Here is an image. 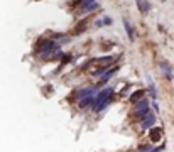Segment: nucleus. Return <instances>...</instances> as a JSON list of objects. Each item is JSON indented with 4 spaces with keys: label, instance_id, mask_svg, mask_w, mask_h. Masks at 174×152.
<instances>
[{
    "label": "nucleus",
    "instance_id": "nucleus-1",
    "mask_svg": "<svg viewBox=\"0 0 174 152\" xmlns=\"http://www.w3.org/2000/svg\"><path fill=\"white\" fill-rule=\"evenodd\" d=\"M112 93H113V88H105V90L98 91V95L95 96V100H93V103H91V108H93L95 111H102L103 108H106L108 103H110Z\"/></svg>",
    "mask_w": 174,
    "mask_h": 152
},
{
    "label": "nucleus",
    "instance_id": "nucleus-7",
    "mask_svg": "<svg viewBox=\"0 0 174 152\" xmlns=\"http://www.w3.org/2000/svg\"><path fill=\"white\" fill-rule=\"evenodd\" d=\"M162 139V129H152L151 130V142H159Z\"/></svg>",
    "mask_w": 174,
    "mask_h": 152
},
{
    "label": "nucleus",
    "instance_id": "nucleus-12",
    "mask_svg": "<svg viewBox=\"0 0 174 152\" xmlns=\"http://www.w3.org/2000/svg\"><path fill=\"white\" fill-rule=\"evenodd\" d=\"M102 24L103 25H112V17H103L102 19Z\"/></svg>",
    "mask_w": 174,
    "mask_h": 152
},
{
    "label": "nucleus",
    "instance_id": "nucleus-3",
    "mask_svg": "<svg viewBox=\"0 0 174 152\" xmlns=\"http://www.w3.org/2000/svg\"><path fill=\"white\" fill-rule=\"evenodd\" d=\"M98 7V0H83L81 5H79V14H88L91 10H95Z\"/></svg>",
    "mask_w": 174,
    "mask_h": 152
},
{
    "label": "nucleus",
    "instance_id": "nucleus-4",
    "mask_svg": "<svg viewBox=\"0 0 174 152\" xmlns=\"http://www.w3.org/2000/svg\"><path fill=\"white\" fill-rule=\"evenodd\" d=\"M154 123H155V115L152 113V111H149V113L145 115L144 118L140 120V125H142V129H144V130H147V129H151V127H152Z\"/></svg>",
    "mask_w": 174,
    "mask_h": 152
},
{
    "label": "nucleus",
    "instance_id": "nucleus-10",
    "mask_svg": "<svg viewBox=\"0 0 174 152\" xmlns=\"http://www.w3.org/2000/svg\"><path fill=\"white\" fill-rule=\"evenodd\" d=\"M142 96H144V90H139V91H135V93L130 96V101H132V103H137V101L142 100Z\"/></svg>",
    "mask_w": 174,
    "mask_h": 152
},
{
    "label": "nucleus",
    "instance_id": "nucleus-9",
    "mask_svg": "<svg viewBox=\"0 0 174 152\" xmlns=\"http://www.w3.org/2000/svg\"><path fill=\"white\" fill-rule=\"evenodd\" d=\"M137 5H139V9H140V12L142 14H145V12H149V9H151V5L147 3V2H144V0H135Z\"/></svg>",
    "mask_w": 174,
    "mask_h": 152
},
{
    "label": "nucleus",
    "instance_id": "nucleus-5",
    "mask_svg": "<svg viewBox=\"0 0 174 152\" xmlns=\"http://www.w3.org/2000/svg\"><path fill=\"white\" fill-rule=\"evenodd\" d=\"M113 61L115 59H113L112 56H105V58H98V59H95L93 63H95L97 66H108V64H112Z\"/></svg>",
    "mask_w": 174,
    "mask_h": 152
},
{
    "label": "nucleus",
    "instance_id": "nucleus-8",
    "mask_svg": "<svg viewBox=\"0 0 174 152\" xmlns=\"http://www.w3.org/2000/svg\"><path fill=\"white\" fill-rule=\"evenodd\" d=\"M124 27H125V30H127V36H128V39H130V41L135 39V36H134V29H132V25L128 24V20H127V19H124Z\"/></svg>",
    "mask_w": 174,
    "mask_h": 152
},
{
    "label": "nucleus",
    "instance_id": "nucleus-11",
    "mask_svg": "<svg viewBox=\"0 0 174 152\" xmlns=\"http://www.w3.org/2000/svg\"><path fill=\"white\" fill-rule=\"evenodd\" d=\"M147 81H149V91H151V95L155 98V95H157V91H155V85L154 81L151 80V76H147Z\"/></svg>",
    "mask_w": 174,
    "mask_h": 152
},
{
    "label": "nucleus",
    "instance_id": "nucleus-6",
    "mask_svg": "<svg viewBox=\"0 0 174 152\" xmlns=\"http://www.w3.org/2000/svg\"><path fill=\"white\" fill-rule=\"evenodd\" d=\"M161 69H162V73L166 74V78H167V80H173V69H171L169 63L162 61V63H161Z\"/></svg>",
    "mask_w": 174,
    "mask_h": 152
},
{
    "label": "nucleus",
    "instance_id": "nucleus-2",
    "mask_svg": "<svg viewBox=\"0 0 174 152\" xmlns=\"http://www.w3.org/2000/svg\"><path fill=\"white\" fill-rule=\"evenodd\" d=\"M149 100L147 98H142L140 101H137L135 103V117L139 118V120H142L145 115L149 113Z\"/></svg>",
    "mask_w": 174,
    "mask_h": 152
}]
</instances>
